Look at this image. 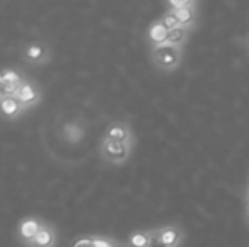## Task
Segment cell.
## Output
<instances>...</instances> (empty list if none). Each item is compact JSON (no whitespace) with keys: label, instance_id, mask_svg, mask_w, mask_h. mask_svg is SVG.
Listing matches in <instances>:
<instances>
[{"label":"cell","instance_id":"obj_2","mask_svg":"<svg viewBox=\"0 0 249 247\" xmlns=\"http://www.w3.org/2000/svg\"><path fill=\"white\" fill-rule=\"evenodd\" d=\"M102 152H104L105 159L112 163L124 161L125 156H127V144L114 141V139H105L104 144H102Z\"/></svg>","mask_w":249,"mask_h":247},{"label":"cell","instance_id":"obj_12","mask_svg":"<svg viewBox=\"0 0 249 247\" xmlns=\"http://www.w3.org/2000/svg\"><path fill=\"white\" fill-rule=\"evenodd\" d=\"M183 34H185L183 27H181V26L177 27V29H173V31H170V33H168V37H166V41H164V43L170 44V46H173V44L180 43V41L183 39Z\"/></svg>","mask_w":249,"mask_h":247},{"label":"cell","instance_id":"obj_8","mask_svg":"<svg viewBox=\"0 0 249 247\" xmlns=\"http://www.w3.org/2000/svg\"><path fill=\"white\" fill-rule=\"evenodd\" d=\"M168 33H170V31H168L161 22H158V24H154V26H151L149 36H151V39H153V41L163 44L164 41H166V37H168Z\"/></svg>","mask_w":249,"mask_h":247},{"label":"cell","instance_id":"obj_11","mask_svg":"<svg viewBox=\"0 0 249 247\" xmlns=\"http://www.w3.org/2000/svg\"><path fill=\"white\" fill-rule=\"evenodd\" d=\"M2 78H3V82H7V83H17V85H20V83L24 82V76L20 75L19 71H16V69H12V68H7V69H3L2 73Z\"/></svg>","mask_w":249,"mask_h":247},{"label":"cell","instance_id":"obj_4","mask_svg":"<svg viewBox=\"0 0 249 247\" xmlns=\"http://www.w3.org/2000/svg\"><path fill=\"white\" fill-rule=\"evenodd\" d=\"M41 224H43V222L37 220V218H34V217L24 218V220L19 224V237L22 239L26 244L31 242L34 239V235L37 234V231H39Z\"/></svg>","mask_w":249,"mask_h":247},{"label":"cell","instance_id":"obj_1","mask_svg":"<svg viewBox=\"0 0 249 247\" xmlns=\"http://www.w3.org/2000/svg\"><path fill=\"white\" fill-rule=\"evenodd\" d=\"M16 99L22 103L24 109H27V107L34 105V103L39 100V88H37L36 83L31 82V80H24V82L20 83L19 90H17Z\"/></svg>","mask_w":249,"mask_h":247},{"label":"cell","instance_id":"obj_14","mask_svg":"<svg viewBox=\"0 0 249 247\" xmlns=\"http://www.w3.org/2000/svg\"><path fill=\"white\" fill-rule=\"evenodd\" d=\"M131 244L134 247H149V235L148 234H134L131 237Z\"/></svg>","mask_w":249,"mask_h":247},{"label":"cell","instance_id":"obj_3","mask_svg":"<svg viewBox=\"0 0 249 247\" xmlns=\"http://www.w3.org/2000/svg\"><path fill=\"white\" fill-rule=\"evenodd\" d=\"M56 242V235L54 231L46 224H41L37 234L34 235V239L31 242H27L29 247H53Z\"/></svg>","mask_w":249,"mask_h":247},{"label":"cell","instance_id":"obj_5","mask_svg":"<svg viewBox=\"0 0 249 247\" xmlns=\"http://www.w3.org/2000/svg\"><path fill=\"white\" fill-rule=\"evenodd\" d=\"M24 112V107L16 97H7L0 100V114L5 115L7 119H16Z\"/></svg>","mask_w":249,"mask_h":247},{"label":"cell","instance_id":"obj_6","mask_svg":"<svg viewBox=\"0 0 249 247\" xmlns=\"http://www.w3.org/2000/svg\"><path fill=\"white\" fill-rule=\"evenodd\" d=\"M154 56H156V60H158L160 65L170 66V65H173V63L177 61L178 51L175 49L173 46H170V44H160V46L154 49Z\"/></svg>","mask_w":249,"mask_h":247},{"label":"cell","instance_id":"obj_17","mask_svg":"<svg viewBox=\"0 0 249 247\" xmlns=\"http://www.w3.org/2000/svg\"><path fill=\"white\" fill-rule=\"evenodd\" d=\"M171 5L177 7L178 10H180V9H185V7L188 5V0H180V2H171Z\"/></svg>","mask_w":249,"mask_h":247},{"label":"cell","instance_id":"obj_16","mask_svg":"<svg viewBox=\"0 0 249 247\" xmlns=\"http://www.w3.org/2000/svg\"><path fill=\"white\" fill-rule=\"evenodd\" d=\"M149 247H166L163 244V241H161L160 232H154V234L149 235Z\"/></svg>","mask_w":249,"mask_h":247},{"label":"cell","instance_id":"obj_9","mask_svg":"<svg viewBox=\"0 0 249 247\" xmlns=\"http://www.w3.org/2000/svg\"><path fill=\"white\" fill-rule=\"evenodd\" d=\"M160 237L164 246L171 247L177 244V241L180 239V234H178V231H175V229H164V231L160 232Z\"/></svg>","mask_w":249,"mask_h":247},{"label":"cell","instance_id":"obj_13","mask_svg":"<svg viewBox=\"0 0 249 247\" xmlns=\"http://www.w3.org/2000/svg\"><path fill=\"white\" fill-rule=\"evenodd\" d=\"M175 17H177L180 24H188V22H192V19H194V12H192L190 7H185V9L177 10V12H175Z\"/></svg>","mask_w":249,"mask_h":247},{"label":"cell","instance_id":"obj_10","mask_svg":"<svg viewBox=\"0 0 249 247\" xmlns=\"http://www.w3.org/2000/svg\"><path fill=\"white\" fill-rule=\"evenodd\" d=\"M107 139H114L119 142H125L127 141V131H125L122 125H112L107 132Z\"/></svg>","mask_w":249,"mask_h":247},{"label":"cell","instance_id":"obj_7","mask_svg":"<svg viewBox=\"0 0 249 247\" xmlns=\"http://www.w3.org/2000/svg\"><path fill=\"white\" fill-rule=\"evenodd\" d=\"M24 54H26V58L29 61L39 63L46 58V49H44L43 46H39V44H29V46L26 48V51H24Z\"/></svg>","mask_w":249,"mask_h":247},{"label":"cell","instance_id":"obj_15","mask_svg":"<svg viewBox=\"0 0 249 247\" xmlns=\"http://www.w3.org/2000/svg\"><path fill=\"white\" fill-rule=\"evenodd\" d=\"M161 24H163L168 31H173V29H177V27H180V22H178V19L175 17V14H168V16L161 20Z\"/></svg>","mask_w":249,"mask_h":247}]
</instances>
